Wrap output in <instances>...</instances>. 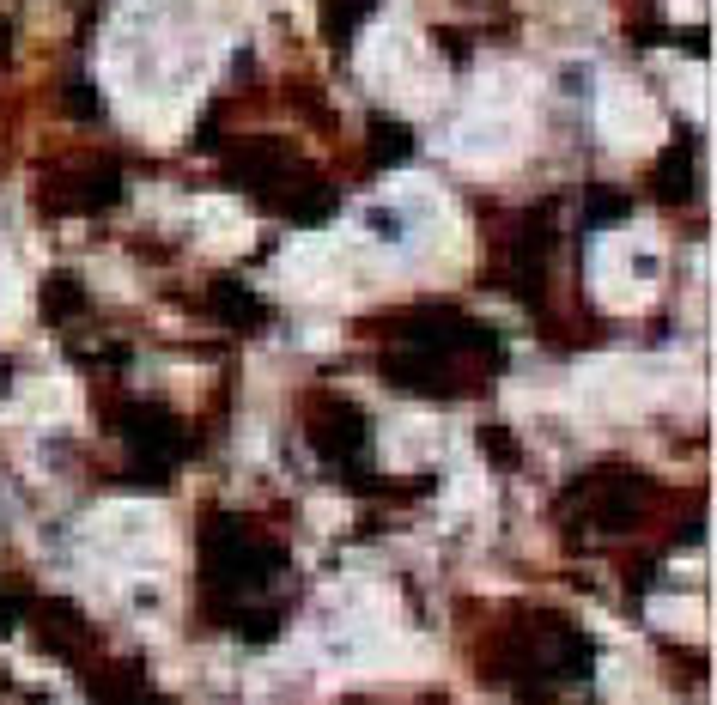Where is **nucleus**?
Segmentation results:
<instances>
[{"instance_id": "3", "label": "nucleus", "mask_w": 717, "mask_h": 705, "mask_svg": "<svg viewBox=\"0 0 717 705\" xmlns=\"http://www.w3.org/2000/svg\"><path fill=\"white\" fill-rule=\"evenodd\" d=\"M213 310H219V317H225L231 329H256V323L268 317V304H262V298H250L244 286H231V280L219 286V298H213Z\"/></svg>"}, {"instance_id": "4", "label": "nucleus", "mask_w": 717, "mask_h": 705, "mask_svg": "<svg viewBox=\"0 0 717 705\" xmlns=\"http://www.w3.org/2000/svg\"><path fill=\"white\" fill-rule=\"evenodd\" d=\"M73 310H86V286H79L73 274H49L43 280V317H73Z\"/></svg>"}, {"instance_id": "5", "label": "nucleus", "mask_w": 717, "mask_h": 705, "mask_svg": "<svg viewBox=\"0 0 717 705\" xmlns=\"http://www.w3.org/2000/svg\"><path fill=\"white\" fill-rule=\"evenodd\" d=\"M584 207H590V225H620V219L632 213V201H626L620 189H590Z\"/></svg>"}, {"instance_id": "1", "label": "nucleus", "mask_w": 717, "mask_h": 705, "mask_svg": "<svg viewBox=\"0 0 717 705\" xmlns=\"http://www.w3.org/2000/svg\"><path fill=\"white\" fill-rule=\"evenodd\" d=\"M310 444L329 462H353L365 450V414L353 402H341V396H323L310 408Z\"/></svg>"}, {"instance_id": "2", "label": "nucleus", "mask_w": 717, "mask_h": 705, "mask_svg": "<svg viewBox=\"0 0 717 705\" xmlns=\"http://www.w3.org/2000/svg\"><path fill=\"white\" fill-rule=\"evenodd\" d=\"M693 165H699V152H693V140H675L663 159H657V189H663V201H693Z\"/></svg>"}]
</instances>
